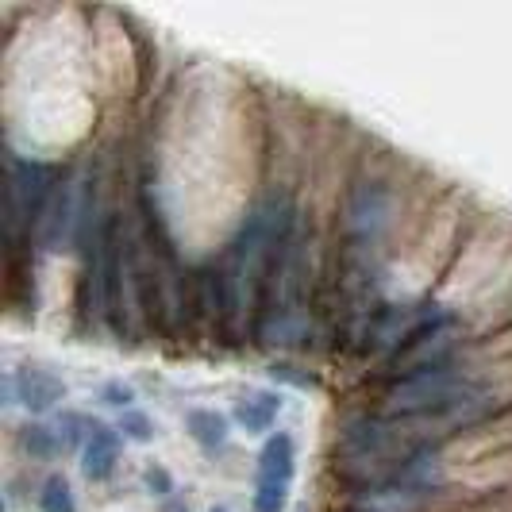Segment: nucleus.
<instances>
[{"label": "nucleus", "mask_w": 512, "mask_h": 512, "mask_svg": "<svg viewBox=\"0 0 512 512\" xmlns=\"http://www.w3.org/2000/svg\"><path fill=\"white\" fill-rule=\"evenodd\" d=\"M482 378L474 370H466L459 362H439L428 370H416L405 378H393L385 389V416H401V420H428L439 416L451 405H459L466 393H474Z\"/></svg>", "instance_id": "nucleus-1"}, {"label": "nucleus", "mask_w": 512, "mask_h": 512, "mask_svg": "<svg viewBox=\"0 0 512 512\" xmlns=\"http://www.w3.org/2000/svg\"><path fill=\"white\" fill-rule=\"evenodd\" d=\"M397 197L385 178H359L343 201V262H374L385 231L393 228Z\"/></svg>", "instance_id": "nucleus-2"}, {"label": "nucleus", "mask_w": 512, "mask_h": 512, "mask_svg": "<svg viewBox=\"0 0 512 512\" xmlns=\"http://www.w3.org/2000/svg\"><path fill=\"white\" fill-rule=\"evenodd\" d=\"M4 393H8V405H24L27 412H51L62 397H66V385L58 374H51L47 366H20L16 374H8L4 382Z\"/></svg>", "instance_id": "nucleus-3"}, {"label": "nucleus", "mask_w": 512, "mask_h": 512, "mask_svg": "<svg viewBox=\"0 0 512 512\" xmlns=\"http://www.w3.org/2000/svg\"><path fill=\"white\" fill-rule=\"evenodd\" d=\"M297 474V443L289 432H274L258 451V470H255V489L262 493H289Z\"/></svg>", "instance_id": "nucleus-4"}, {"label": "nucleus", "mask_w": 512, "mask_h": 512, "mask_svg": "<svg viewBox=\"0 0 512 512\" xmlns=\"http://www.w3.org/2000/svg\"><path fill=\"white\" fill-rule=\"evenodd\" d=\"M116 466H120V432L93 420V432L81 447V470L89 482H108L116 474Z\"/></svg>", "instance_id": "nucleus-5"}, {"label": "nucleus", "mask_w": 512, "mask_h": 512, "mask_svg": "<svg viewBox=\"0 0 512 512\" xmlns=\"http://www.w3.org/2000/svg\"><path fill=\"white\" fill-rule=\"evenodd\" d=\"M278 412H282V397H278V393H270V389L243 393V397L235 401V420H239V428H243V432H251V436L270 432V428H274V420H278Z\"/></svg>", "instance_id": "nucleus-6"}, {"label": "nucleus", "mask_w": 512, "mask_h": 512, "mask_svg": "<svg viewBox=\"0 0 512 512\" xmlns=\"http://www.w3.org/2000/svg\"><path fill=\"white\" fill-rule=\"evenodd\" d=\"M185 432L193 436V443L201 451H220L228 447V416H220L216 409H189L185 412Z\"/></svg>", "instance_id": "nucleus-7"}, {"label": "nucleus", "mask_w": 512, "mask_h": 512, "mask_svg": "<svg viewBox=\"0 0 512 512\" xmlns=\"http://www.w3.org/2000/svg\"><path fill=\"white\" fill-rule=\"evenodd\" d=\"M20 447H24V455L31 462H51L62 451V439L47 424H27L24 432H20Z\"/></svg>", "instance_id": "nucleus-8"}, {"label": "nucleus", "mask_w": 512, "mask_h": 512, "mask_svg": "<svg viewBox=\"0 0 512 512\" xmlns=\"http://www.w3.org/2000/svg\"><path fill=\"white\" fill-rule=\"evenodd\" d=\"M39 509L43 512H77V501H74V489L70 482L62 478V474H51L43 489H39Z\"/></svg>", "instance_id": "nucleus-9"}, {"label": "nucleus", "mask_w": 512, "mask_h": 512, "mask_svg": "<svg viewBox=\"0 0 512 512\" xmlns=\"http://www.w3.org/2000/svg\"><path fill=\"white\" fill-rule=\"evenodd\" d=\"M89 432H93V420H85L81 412H62V416H58V439H62V451L85 447Z\"/></svg>", "instance_id": "nucleus-10"}, {"label": "nucleus", "mask_w": 512, "mask_h": 512, "mask_svg": "<svg viewBox=\"0 0 512 512\" xmlns=\"http://www.w3.org/2000/svg\"><path fill=\"white\" fill-rule=\"evenodd\" d=\"M143 486L151 489V497H158V501H170L174 497V478H170V470L162 462H151L143 470Z\"/></svg>", "instance_id": "nucleus-11"}, {"label": "nucleus", "mask_w": 512, "mask_h": 512, "mask_svg": "<svg viewBox=\"0 0 512 512\" xmlns=\"http://www.w3.org/2000/svg\"><path fill=\"white\" fill-rule=\"evenodd\" d=\"M120 432L128 439H135V443H151L154 439V424L143 416V412H135V409H128L124 416H120Z\"/></svg>", "instance_id": "nucleus-12"}, {"label": "nucleus", "mask_w": 512, "mask_h": 512, "mask_svg": "<svg viewBox=\"0 0 512 512\" xmlns=\"http://www.w3.org/2000/svg\"><path fill=\"white\" fill-rule=\"evenodd\" d=\"M101 397L112 405V409H120V412H128L131 409V401H135V393H131L128 385H120V382H108L101 389Z\"/></svg>", "instance_id": "nucleus-13"}, {"label": "nucleus", "mask_w": 512, "mask_h": 512, "mask_svg": "<svg viewBox=\"0 0 512 512\" xmlns=\"http://www.w3.org/2000/svg\"><path fill=\"white\" fill-rule=\"evenodd\" d=\"M162 512H189V509H185V505H181V501H174V497H170V501H166V505H162Z\"/></svg>", "instance_id": "nucleus-14"}, {"label": "nucleus", "mask_w": 512, "mask_h": 512, "mask_svg": "<svg viewBox=\"0 0 512 512\" xmlns=\"http://www.w3.org/2000/svg\"><path fill=\"white\" fill-rule=\"evenodd\" d=\"M351 512H370V509H359V505H355V509H351Z\"/></svg>", "instance_id": "nucleus-15"}, {"label": "nucleus", "mask_w": 512, "mask_h": 512, "mask_svg": "<svg viewBox=\"0 0 512 512\" xmlns=\"http://www.w3.org/2000/svg\"><path fill=\"white\" fill-rule=\"evenodd\" d=\"M212 512H228V509H212Z\"/></svg>", "instance_id": "nucleus-16"}]
</instances>
